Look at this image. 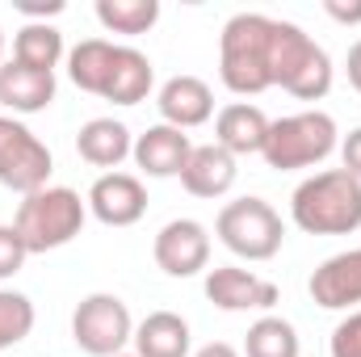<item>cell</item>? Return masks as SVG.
<instances>
[{
    "label": "cell",
    "instance_id": "1",
    "mask_svg": "<svg viewBox=\"0 0 361 357\" xmlns=\"http://www.w3.org/2000/svg\"><path fill=\"white\" fill-rule=\"evenodd\" d=\"M273 21L265 13H235L219 34V80L235 97L273 89Z\"/></svg>",
    "mask_w": 361,
    "mask_h": 357
},
{
    "label": "cell",
    "instance_id": "2",
    "mask_svg": "<svg viewBox=\"0 0 361 357\" xmlns=\"http://www.w3.org/2000/svg\"><path fill=\"white\" fill-rule=\"evenodd\" d=\"M290 219L307 236H353L361 227V181L349 169H324L290 193Z\"/></svg>",
    "mask_w": 361,
    "mask_h": 357
},
{
    "label": "cell",
    "instance_id": "3",
    "mask_svg": "<svg viewBox=\"0 0 361 357\" xmlns=\"http://www.w3.org/2000/svg\"><path fill=\"white\" fill-rule=\"evenodd\" d=\"M85 219H89V202L68 189V185H47L30 198H21L17 206V236L25 240L30 257L34 253H55L63 244H72L80 231H85Z\"/></svg>",
    "mask_w": 361,
    "mask_h": 357
},
{
    "label": "cell",
    "instance_id": "4",
    "mask_svg": "<svg viewBox=\"0 0 361 357\" xmlns=\"http://www.w3.org/2000/svg\"><path fill=\"white\" fill-rule=\"evenodd\" d=\"M273 85L298 101H324L332 89L328 51L294 21H273Z\"/></svg>",
    "mask_w": 361,
    "mask_h": 357
},
{
    "label": "cell",
    "instance_id": "5",
    "mask_svg": "<svg viewBox=\"0 0 361 357\" xmlns=\"http://www.w3.org/2000/svg\"><path fill=\"white\" fill-rule=\"evenodd\" d=\"M341 143L336 118L324 109H302V114H286L269 122V139H265V164L277 173H294V169H315L324 164Z\"/></svg>",
    "mask_w": 361,
    "mask_h": 357
},
{
    "label": "cell",
    "instance_id": "6",
    "mask_svg": "<svg viewBox=\"0 0 361 357\" xmlns=\"http://www.w3.org/2000/svg\"><path fill=\"white\" fill-rule=\"evenodd\" d=\"M219 244L240 261H273L286 240V223L265 198H235L214 219Z\"/></svg>",
    "mask_w": 361,
    "mask_h": 357
},
{
    "label": "cell",
    "instance_id": "7",
    "mask_svg": "<svg viewBox=\"0 0 361 357\" xmlns=\"http://www.w3.org/2000/svg\"><path fill=\"white\" fill-rule=\"evenodd\" d=\"M72 341L76 349L89 357H118L126 353V345L135 341V320L130 307L118 294H85L72 311Z\"/></svg>",
    "mask_w": 361,
    "mask_h": 357
},
{
    "label": "cell",
    "instance_id": "8",
    "mask_svg": "<svg viewBox=\"0 0 361 357\" xmlns=\"http://www.w3.org/2000/svg\"><path fill=\"white\" fill-rule=\"evenodd\" d=\"M51 169H55L51 147L25 122L0 114V185L30 198L51 185Z\"/></svg>",
    "mask_w": 361,
    "mask_h": 357
},
{
    "label": "cell",
    "instance_id": "9",
    "mask_svg": "<svg viewBox=\"0 0 361 357\" xmlns=\"http://www.w3.org/2000/svg\"><path fill=\"white\" fill-rule=\"evenodd\" d=\"M156 265L169 277H197L210 265V231L197 219H173L160 227L156 244H152Z\"/></svg>",
    "mask_w": 361,
    "mask_h": 357
},
{
    "label": "cell",
    "instance_id": "10",
    "mask_svg": "<svg viewBox=\"0 0 361 357\" xmlns=\"http://www.w3.org/2000/svg\"><path fill=\"white\" fill-rule=\"evenodd\" d=\"M202 290H206V298L219 311H269V307H277V298H281L277 282L257 277L252 269H240V265L210 269L206 282H202Z\"/></svg>",
    "mask_w": 361,
    "mask_h": 357
},
{
    "label": "cell",
    "instance_id": "11",
    "mask_svg": "<svg viewBox=\"0 0 361 357\" xmlns=\"http://www.w3.org/2000/svg\"><path fill=\"white\" fill-rule=\"evenodd\" d=\"M85 202L89 214L105 227H135L147 214V189L135 173H101Z\"/></svg>",
    "mask_w": 361,
    "mask_h": 357
},
{
    "label": "cell",
    "instance_id": "12",
    "mask_svg": "<svg viewBox=\"0 0 361 357\" xmlns=\"http://www.w3.org/2000/svg\"><path fill=\"white\" fill-rule=\"evenodd\" d=\"M269 114L252 101H231L214 114V143L223 152H231L235 160L240 156H261L265 152V139H269Z\"/></svg>",
    "mask_w": 361,
    "mask_h": 357
},
{
    "label": "cell",
    "instance_id": "13",
    "mask_svg": "<svg viewBox=\"0 0 361 357\" xmlns=\"http://www.w3.org/2000/svg\"><path fill=\"white\" fill-rule=\"evenodd\" d=\"M156 109H160L164 126L193 131V126L214 118V92H210V85L202 76H173L156 92Z\"/></svg>",
    "mask_w": 361,
    "mask_h": 357
},
{
    "label": "cell",
    "instance_id": "14",
    "mask_svg": "<svg viewBox=\"0 0 361 357\" xmlns=\"http://www.w3.org/2000/svg\"><path fill=\"white\" fill-rule=\"evenodd\" d=\"M311 298L324 311H349L361 303V248L336 253L311 273Z\"/></svg>",
    "mask_w": 361,
    "mask_h": 357
},
{
    "label": "cell",
    "instance_id": "15",
    "mask_svg": "<svg viewBox=\"0 0 361 357\" xmlns=\"http://www.w3.org/2000/svg\"><path fill=\"white\" fill-rule=\"evenodd\" d=\"M235 177H240V160H235L231 152H223L219 143H197V147L189 152L185 169H180V185H185L193 198H206V202L231 193Z\"/></svg>",
    "mask_w": 361,
    "mask_h": 357
},
{
    "label": "cell",
    "instance_id": "16",
    "mask_svg": "<svg viewBox=\"0 0 361 357\" xmlns=\"http://www.w3.org/2000/svg\"><path fill=\"white\" fill-rule=\"evenodd\" d=\"M189 152H193V143H189V135H185V131L156 122V126H147V131L135 139L130 160H135V164H139V173H147V177H180V169H185Z\"/></svg>",
    "mask_w": 361,
    "mask_h": 357
},
{
    "label": "cell",
    "instance_id": "17",
    "mask_svg": "<svg viewBox=\"0 0 361 357\" xmlns=\"http://www.w3.org/2000/svg\"><path fill=\"white\" fill-rule=\"evenodd\" d=\"M76 152H80V160L92 164V169L118 173V164L130 160V152H135V135L118 118H89L76 131Z\"/></svg>",
    "mask_w": 361,
    "mask_h": 357
},
{
    "label": "cell",
    "instance_id": "18",
    "mask_svg": "<svg viewBox=\"0 0 361 357\" xmlns=\"http://www.w3.org/2000/svg\"><path fill=\"white\" fill-rule=\"evenodd\" d=\"M55 101V72H34L17 59L0 63V105L13 114H42Z\"/></svg>",
    "mask_w": 361,
    "mask_h": 357
},
{
    "label": "cell",
    "instance_id": "19",
    "mask_svg": "<svg viewBox=\"0 0 361 357\" xmlns=\"http://www.w3.org/2000/svg\"><path fill=\"white\" fill-rule=\"evenodd\" d=\"M152 85H156V68L143 51L135 47H118L114 51V68H109V80H105V101L114 105H139L152 97Z\"/></svg>",
    "mask_w": 361,
    "mask_h": 357
},
{
    "label": "cell",
    "instance_id": "20",
    "mask_svg": "<svg viewBox=\"0 0 361 357\" xmlns=\"http://www.w3.org/2000/svg\"><path fill=\"white\" fill-rule=\"evenodd\" d=\"M135 357H189L193 337L177 311H152L143 324H135Z\"/></svg>",
    "mask_w": 361,
    "mask_h": 357
},
{
    "label": "cell",
    "instance_id": "21",
    "mask_svg": "<svg viewBox=\"0 0 361 357\" xmlns=\"http://www.w3.org/2000/svg\"><path fill=\"white\" fill-rule=\"evenodd\" d=\"M63 34L51 25V21H25L13 38V59L34 68V72H55L59 59H63Z\"/></svg>",
    "mask_w": 361,
    "mask_h": 357
},
{
    "label": "cell",
    "instance_id": "22",
    "mask_svg": "<svg viewBox=\"0 0 361 357\" xmlns=\"http://www.w3.org/2000/svg\"><path fill=\"white\" fill-rule=\"evenodd\" d=\"M114 42L109 38H85L68 51V76L80 92H92L101 97L105 92V80H109V68H114Z\"/></svg>",
    "mask_w": 361,
    "mask_h": 357
},
{
    "label": "cell",
    "instance_id": "23",
    "mask_svg": "<svg viewBox=\"0 0 361 357\" xmlns=\"http://www.w3.org/2000/svg\"><path fill=\"white\" fill-rule=\"evenodd\" d=\"M97 21L109 34H147L160 21V0H97Z\"/></svg>",
    "mask_w": 361,
    "mask_h": 357
},
{
    "label": "cell",
    "instance_id": "24",
    "mask_svg": "<svg viewBox=\"0 0 361 357\" xmlns=\"http://www.w3.org/2000/svg\"><path fill=\"white\" fill-rule=\"evenodd\" d=\"M244 357H298L294 324L281 315H261L244 337Z\"/></svg>",
    "mask_w": 361,
    "mask_h": 357
},
{
    "label": "cell",
    "instance_id": "25",
    "mask_svg": "<svg viewBox=\"0 0 361 357\" xmlns=\"http://www.w3.org/2000/svg\"><path fill=\"white\" fill-rule=\"evenodd\" d=\"M34 320H38V311H34L30 294H21V290H0V353H4V349H17V345L34 332Z\"/></svg>",
    "mask_w": 361,
    "mask_h": 357
},
{
    "label": "cell",
    "instance_id": "26",
    "mask_svg": "<svg viewBox=\"0 0 361 357\" xmlns=\"http://www.w3.org/2000/svg\"><path fill=\"white\" fill-rule=\"evenodd\" d=\"M25 257H30V248L17 236V227L13 223H0V282L4 277H17L21 265H25Z\"/></svg>",
    "mask_w": 361,
    "mask_h": 357
},
{
    "label": "cell",
    "instance_id": "27",
    "mask_svg": "<svg viewBox=\"0 0 361 357\" xmlns=\"http://www.w3.org/2000/svg\"><path fill=\"white\" fill-rule=\"evenodd\" d=\"M328 353L332 357H361V311H349V315L332 328Z\"/></svg>",
    "mask_w": 361,
    "mask_h": 357
},
{
    "label": "cell",
    "instance_id": "28",
    "mask_svg": "<svg viewBox=\"0 0 361 357\" xmlns=\"http://www.w3.org/2000/svg\"><path fill=\"white\" fill-rule=\"evenodd\" d=\"M17 13L30 17V21H47V17L63 13V0H17Z\"/></svg>",
    "mask_w": 361,
    "mask_h": 357
},
{
    "label": "cell",
    "instance_id": "29",
    "mask_svg": "<svg viewBox=\"0 0 361 357\" xmlns=\"http://www.w3.org/2000/svg\"><path fill=\"white\" fill-rule=\"evenodd\" d=\"M324 13L341 25H361V0L357 4H341V0H324Z\"/></svg>",
    "mask_w": 361,
    "mask_h": 357
},
{
    "label": "cell",
    "instance_id": "30",
    "mask_svg": "<svg viewBox=\"0 0 361 357\" xmlns=\"http://www.w3.org/2000/svg\"><path fill=\"white\" fill-rule=\"evenodd\" d=\"M341 156H345V169L361 181V126L357 131H349V139L341 143Z\"/></svg>",
    "mask_w": 361,
    "mask_h": 357
},
{
    "label": "cell",
    "instance_id": "31",
    "mask_svg": "<svg viewBox=\"0 0 361 357\" xmlns=\"http://www.w3.org/2000/svg\"><path fill=\"white\" fill-rule=\"evenodd\" d=\"M345 72H349V85L361 92V38L349 47V59H345Z\"/></svg>",
    "mask_w": 361,
    "mask_h": 357
},
{
    "label": "cell",
    "instance_id": "32",
    "mask_svg": "<svg viewBox=\"0 0 361 357\" xmlns=\"http://www.w3.org/2000/svg\"><path fill=\"white\" fill-rule=\"evenodd\" d=\"M189 357H240V349L227 345V341H210V345H202L197 353H189Z\"/></svg>",
    "mask_w": 361,
    "mask_h": 357
},
{
    "label": "cell",
    "instance_id": "33",
    "mask_svg": "<svg viewBox=\"0 0 361 357\" xmlns=\"http://www.w3.org/2000/svg\"><path fill=\"white\" fill-rule=\"evenodd\" d=\"M0 63H4V30H0Z\"/></svg>",
    "mask_w": 361,
    "mask_h": 357
},
{
    "label": "cell",
    "instance_id": "34",
    "mask_svg": "<svg viewBox=\"0 0 361 357\" xmlns=\"http://www.w3.org/2000/svg\"><path fill=\"white\" fill-rule=\"evenodd\" d=\"M118 357H135V353H118Z\"/></svg>",
    "mask_w": 361,
    "mask_h": 357
}]
</instances>
